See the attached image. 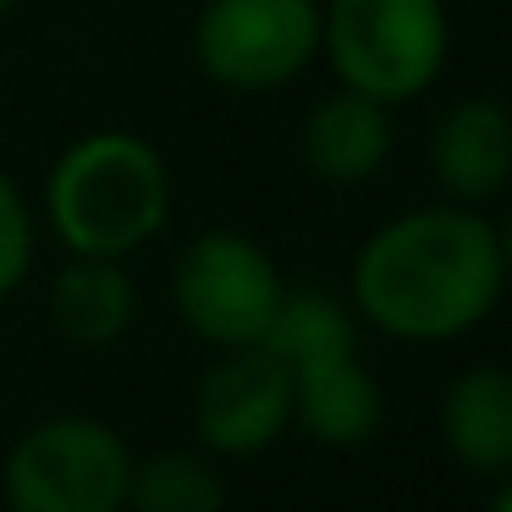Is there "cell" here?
Masks as SVG:
<instances>
[{
  "label": "cell",
  "instance_id": "obj_8",
  "mask_svg": "<svg viewBox=\"0 0 512 512\" xmlns=\"http://www.w3.org/2000/svg\"><path fill=\"white\" fill-rule=\"evenodd\" d=\"M430 182L441 199L485 210L490 199L512 188V105L490 94H463L452 100L430 127Z\"/></svg>",
  "mask_w": 512,
  "mask_h": 512
},
{
  "label": "cell",
  "instance_id": "obj_15",
  "mask_svg": "<svg viewBox=\"0 0 512 512\" xmlns=\"http://www.w3.org/2000/svg\"><path fill=\"white\" fill-rule=\"evenodd\" d=\"M39 259V215L28 204L23 182L0 166V303L12 298Z\"/></svg>",
  "mask_w": 512,
  "mask_h": 512
},
{
  "label": "cell",
  "instance_id": "obj_4",
  "mask_svg": "<svg viewBox=\"0 0 512 512\" xmlns=\"http://www.w3.org/2000/svg\"><path fill=\"white\" fill-rule=\"evenodd\" d=\"M133 446L94 413H50L28 424L0 463L12 512H127Z\"/></svg>",
  "mask_w": 512,
  "mask_h": 512
},
{
  "label": "cell",
  "instance_id": "obj_13",
  "mask_svg": "<svg viewBox=\"0 0 512 512\" xmlns=\"http://www.w3.org/2000/svg\"><path fill=\"white\" fill-rule=\"evenodd\" d=\"M358 331H364V325H358V314L347 298L320 292V287H287V298H281V309H276V320H270V331L259 347H270L292 375V369L358 353Z\"/></svg>",
  "mask_w": 512,
  "mask_h": 512
},
{
  "label": "cell",
  "instance_id": "obj_3",
  "mask_svg": "<svg viewBox=\"0 0 512 512\" xmlns=\"http://www.w3.org/2000/svg\"><path fill=\"white\" fill-rule=\"evenodd\" d=\"M452 56L446 0H320V61L336 83L380 105H413Z\"/></svg>",
  "mask_w": 512,
  "mask_h": 512
},
{
  "label": "cell",
  "instance_id": "obj_17",
  "mask_svg": "<svg viewBox=\"0 0 512 512\" xmlns=\"http://www.w3.org/2000/svg\"><path fill=\"white\" fill-rule=\"evenodd\" d=\"M485 512H512V474L496 485V496H490V507H485Z\"/></svg>",
  "mask_w": 512,
  "mask_h": 512
},
{
  "label": "cell",
  "instance_id": "obj_18",
  "mask_svg": "<svg viewBox=\"0 0 512 512\" xmlns=\"http://www.w3.org/2000/svg\"><path fill=\"white\" fill-rule=\"evenodd\" d=\"M12 6H17V0H0V23H6V17H12Z\"/></svg>",
  "mask_w": 512,
  "mask_h": 512
},
{
  "label": "cell",
  "instance_id": "obj_14",
  "mask_svg": "<svg viewBox=\"0 0 512 512\" xmlns=\"http://www.w3.org/2000/svg\"><path fill=\"white\" fill-rule=\"evenodd\" d=\"M127 512H226L221 457H210L204 446H166L133 457Z\"/></svg>",
  "mask_w": 512,
  "mask_h": 512
},
{
  "label": "cell",
  "instance_id": "obj_5",
  "mask_svg": "<svg viewBox=\"0 0 512 512\" xmlns=\"http://www.w3.org/2000/svg\"><path fill=\"white\" fill-rule=\"evenodd\" d=\"M281 298H287V276H281L276 254L232 226H210V232L188 237V248L171 265V309L215 353L265 342Z\"/></svg>",
  "mask_w": 512,
  "mask_h": 512
},
{
  "label": "cell",
  "instance_id": "obj_7",
  "mask_svg": "<svg viewBox=\"0 0 512 512\" xmlns=\"http://www.w3.org/2000/svg\"><path fill=\"white\" fill-rule=\"evenodd\" d=\"M292 430V375L270 347H221L193 386V435L210 457L243 463Z\"/></svg>",
  "mask_w": 512,
  "mask_h": 512
},
{
  "label": "cell",
  "instance_id": "obj_10",
  "mask_svg": "<svg viewBox=\"0 0 512 512\" xmlns=\"http://www.w3.org/2000/svg\"><path fill=\"white\" fill-rule=\"evenodd\" d=\"M386 424V391L358 353L292 369V430L325 452H358Z\"/></svg>",
  "mask_w": 512,
  "mask_h": 512
},
{
  "label": "cell",
  "instance_id": "obj_12",
  "mask_svg": "<svg viewBox=\"0 0 512 512\" xmlns=\"http://www.w3.org/2000/svg\"><path fill=\"white\" fill-rule=\"evenodd\" d=\"M138 320V281L127 259H83L67 254V265L50 281V325L61 342L100 353L116 347Z\"/></svg>",
  "mask_w": 512,
  "mask_h": 512
},
{
  "label": "cell",
  "instance_id": "obj_2",
  "mask_svg": "<svg viewBox=\"0 0 512 512\" xmlns=\"http://www.w3.org/2000/svg\"><path fill=\"white\" fill-rule=\"evenodd\" d=\"M39 215L67 254L133 259L171 221V166L144 133L94 127L50 160Z\"/></svg>",
  "mask_w": 512,
  "mask_h": 512
},
{
  "label": "cell",
  "instance_id": "obj_16",
  "mask_svg": "<svg viewBox=\"0 0 512 512\" xmlns=\"http://www.w3.org/2000/svg\"><path fill=\"white\" fill-rule=\"evenodd\" d=\"M496 243H501V270H507V292H512V210H507V221L496 226Z\"/></svg>",
  "mask_w": 512,
  "mask_h": 512
},
{
  "label": "cell",
  "instance_id": "obj_1",
  "mask_svg": "<svg viewBox=\"0 0 512 512\" xmlns=\"http://www.w3.org/2000/svg\"><path fill=\"white\" fill-rule=\"evenodd\" d=\"M507 298L496 221L485 210L435 199L380 221L347 270L358 325L408 347H441L479 331Z\"/></svg>",
  "mask_w": 512,
  "mask_h": 512
},
{
  "label": "cell",
  "instance_id": "obj_11",
  "mask_svg": "<svg viewBox=\"0 0 512 512\" xmlns=\"http://www.w3.org/2000/svg\"><path fill=\"white\" fill-rule=\"evenodd\" d=\"M435 430L457 468L485 479L512 474V369L507 364H468L446 380Z\"/></svg>",
  "mask_w": 512,
  "mask_h": 512
},
{
  "label": "cell",
  "instance_id": "obj_9",
  "mask_svg": "<svg viewBox=\"0 0 512 512\" xmlns=\"http://www.w3.org/2000/svg\"><path fill=\"white\" fill-rule=\"evenodd\" d=\"M391 149H397V122H391V105L369 100L358 89L336 83L325 100H314L303 111L298 127V160L314 182L325 188H364L380 171L391 166Z\"/></svg>",
  "mask_w": 512,
  "mask_h": 512
},
{
  "label": "cell",
  "instance_id": "obj_6",
  "mask_svg": "<svg viewBox=\"0 0 512 512\" xmlns=\"http://www.w3.org/2000/svg\"><path fill=\"white\" fill-rule=\"evenodd\" d=\"M193 61L226 94L292 89L320 61V0H204Z\"/></svg>",
  "mask_w": 512,
  "mask_h": 512
}]
</instances>
